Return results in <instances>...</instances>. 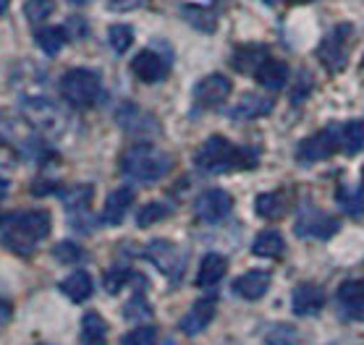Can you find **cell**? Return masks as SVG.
Instances as JSON below:
<instances>
[{
  "label": "cell",
  "mask_w": 364,
  "mask_h": 345,
  "mask_svg": "<svg viewBox=\"0 0 364 345\" xmlns=\"http://www.w3.org/2000/svg\"><path fill=\"white\" fill-rule=\"evenodd\" d=\"M34 42L40 45V50L45 55H58L63 45H66V32L60 26H45L34 34Z\"/></svg>",
  "instance_id": "cell-27"
},
{
  "label": "cell",
  "mask_w": 364,
  "mask_h": 345,
  "mask_svg": "<svg viewBox=\"0 0 364 345\" xmlns=\"http://www.w3.org/2000/svg\"><path fill=\"white\" fill-rule=\"evenodd\" d=\"M270 290V275L265 270H252V272H244L236 283H233V293L241 298H247V301H257V298H262Z\"/></svg>",
  "instance_id": "cell-16"
},
{
  "label": "cell",
  "mask_w": 364,
  "mask_h": 345,
  "mask_svg": "<svg viewBox=\"0 0 364 345\" xmlns=\"http://www.w3.org/2000/svg\"><path fill=\"white\" fill-rule=\"evenodd\" d=\"M286 251V241L278 230H262V233H257L255 243H252V254L255 256H262V259H275V256H283Z\"/></svg>",
  "instance_id": "cell-22"
},
{
  "label": "cell",
  "mask_w": 364,
  "mask_h": 345,
  "mask_svg": "<svg viewBox=\"0 0 364 345\" xmlns=\"http://www.w3.org/2000/svg\"><path fill=\"white\" fill-rule=\"evenodd\" d=\"M55 256H58V262L68 264V262H76V259H82V248L76 246L74 241H63L55 246Z\"/></svg>",
  "instance_id": "cell-37"
},
{
  "label": "cell",
  "mask_w": 364,
  "mask_h": 345,
  "mask_svg": "<svg viewBox=\"0 0 364 345\" xmlns=\"http://www.w3.org/2000/svg\"><path fill=\"white\" fill-rule=\"evenodd\" d=\"M60 290H63V296L71 298L74 304H84V301L92 296V278H90V272H84V270L71 272V275H68V278L60 283Z\"/></svg>",
  "instance_id": "cell-23"
},
{
  "label": "cell",
  "mask_w": 364,
  "mask_h": 345,
  "mask_svg": "<svg viewBox=\"0 0 364 345\" xmlns=\"http://www.w3.org/2000/svg\"><path fill=\"white\" fill-rule=\"evenodd\" d=\"M144 256H147L149 262L155 264L168 280H173V283L176 280H181L186 259H183V251L176 246L173 241H166V239L152 241V243L144 248Z\"/></svg>",
  "instance_id": "cell-5"
},
{
  "label": "cell",
  "mask_w": 364,
  "mask_h": 345,
  "mask_svg": "<svg viewBox=\"0 0 364 345\" xmlns=\"http://www.w3.org/2000/svg\"><path fill=\"white\" fill-rule=\"evenodd\" d=\"M362 189H364V168H362Z\"/></svg>",
  "instance_id": "cell-46"
},
{
  "label": "cell",
  "mask_w": 364,
  "mask_h": 345,
  "mask_svg": "<svg viewBox=\"0 0 364 345\" xmlns=\"http://www.w3.org/2000/svg\"><path fill=\"white\" fill-rule=\"evenodd\" d=\"M194 165L205 172H228V170H247L257 165V152L247 147H236L225 136H210L197 149Z\"/></svg>",
  "instance_id": "cell-2"
},
{
  "label": "cell",
  "mask_w": 364,
  "mask_h": 345,
  "mask_svg": "<svg viewBox=\"0 0 364 345\" xmlns=\"http://www.w3.org/2000/svg\"><path fill=\"white\" fill-rule=\"evenodd\" d=\"M338 147L343 149L346 155H356L359 149H364V124L362 121H348V124L341 128Z\"/></svg>",
  "instance_id": "cell-28"
},
{
  "label": "cell",
  "mask_w": 364,
  "mask_h": 345,
  "mask_svg": "<svg viewBox=\"0 0 364 345\" xmlns=\"http://www.w3.org/2000/svg\"><path fill=\"white\" fill-rule=\"evenodd\" d=\"M233 209V199L228 191L223 189H210L205 194H199L194 202V214L207 225H215V222L225 220Z\"/></svg>",
  "instance_id": "cell-7"
},
{
  "label": "cell",
  "mask_w": 364,
  "mask_h": 345,
  "mask_svg": "<svg viewBox=\"0 0 364 345\" xmlns=\"http://www.w3.org/2000/svg\"><path fill=\"white\" fill-rule=\"evenodd\" d=\"M336 149H338V136L333 133V128H325V131H317L315 136L301 141L296 157L299 163H320V160H328Z\"/></svg>",
  "instance_id": "cell-10"
},
{
  "label": "cell",
  "mask_w": 364,
  "mask_h": 345,
  "mask_svg": "<svg viewBox=\"0 0 364 345\" xmlns=\"http://www.w3.org/2000/svg\"><path fill=\"white\" fill-rule=\"evenodd\" d=\"M255 79L259 82V87H265V89H270V92H278L289 82V66H286L283 60H270V58H267L265 63L255 71Z\"/></svg>",
  "instance_id": "cell-21"
},
{
  "label": "cell",
  "mask_w": 364,
  "mask_h": 345,
  "mask_svg": "<svg viewBox=\"0 0 364 345\" xmlns=\"http://www.w3.org/2000/svg\"><path fill=\"white\" fill-rule=\"evenodd\" d=\"M9 189H11L9 178H0V202H3V199H6V194H9Z\"/></svg>",
  "instance_id": "cell-42"
},
{
  "label": "cell",
  "mask_w": 364,
  "mask_h": 345,
  "mask_svg": "<svg viewBox=\"0 0 364 345\" xmlns=\"http://www.w3.org/2000/svg\"><path fill=\"white\" fill-rule=\"evenodd\" d=\"M9 6H11V0H0V16L9 11Z\"/></svg>",
  "instance_id": "cell-44"
},
{
  "label": "cell",
  "mask_w": 364,
  "mask_h": 345,
  "mask_svg": "<svg viewBox=\"0 0 364 345\" xmlns=\"http://www.w3.org/2000/svg\"><path fill=\"white\" fill-rule=\"evenodd\" d=\"M270 3H289V6H301V3H312V0H270Z\"/></svg>",
  "instance_id": "cell-43"
},
{
  "label": "cell",
  "mask_w": 364,
  "mask_h": 345,
  "mask_svg": "<svg viewBox=\"0 0 364 345\" xmlns=\"http://www.w3.org/2000/svg\"><path fill=\"white\" fill-rule=\"evenodd\" d=\"M273 110V99L265 97V94H244L239 97V102L228 110L233 121H255V118H262Z\"/></svg>",
  "instance_id": "cell-15"
},
{
  "label": "cell",
  "mask_w": 364,
  "mask_h": 345,
  "mask_svg": "<svg viewBox=\"0 0 364 345\" xmlns=\"http://www.w3.org/2000/svg\"><path fill=\"white\" fill-rule=\"evenodd\" d=\"M24 113H26V121L42 131H55L60 128L63 124V115L60 110L50 99H42V97H34V99H24Z\"/></svg>",
  "instance_id": "cell-12"
},
{
  "label": "cell",
  "mask_w": 364,
  "mask_h": 345,
  "mask_svg": "<svg viewBox=\"0 0 364 345\" xmlns=\"http://www.w3.org/2000/svg\"><path fill=\"white\" fill-rule=\"evenodd\" d=\"M325 306V290L315 283H301L294 288V296H291V309L299 317H312V314L323 312Z\"/></svg>",
  "instance_id": "cell-14"
},
{
  "label": "cell",
  "mask_w": 364,
  "mask_h": 345,
  "mask_svg": "<svg viewBox=\"0 0 364 345\" xmlns=\"http://www.w3.org/2000/svg\"><path fill=\"white\" fill-rule=\"evenodd\" d=\"M108 343V324L97 312L84 314L82 319V345H105Z\"/></svg>",
  "instance_id": "cell-26"
},
{
  "label": "cell",
  "mask_w": 364,
  "mask_h": 345,
  "mask_svg": "<svg viewBox=\"0 0 364 345\" xmlns=\"http://www.w3.org/2000/svg\"><path fill=\"white\" fill-rule=\"evenodd\" d=\"M126 278H129V272H126V270L108 272V275H105V290H108V293H118V290L124 288Z\"/></svg>",
  "instance_id": "cell-39"
},
{
  "label": "cell",
  "mask_w": 364,
  "mask_h": 345,
  "mask_svg": "<svg viewBox=\"0 0 364 345\" xmlns=\"http://www.w3.org/2000/svg\"><path fill=\"white\" fill-rule=\"evenodd\" d=\"M90 199H92V186H74V189L66 194L63 204H66V209L71 214H84L87 212Z\"/></svg>",
  "instance_id": "cell-31"
},
{
  "label": "cell",
  "mask_w": 364,
  "mask_h": 345,
  "mask_svg": "<svg viewBox=\"0 0 364 345\" xmlns=\"http://www.w3.org/2000/svg\"><path fill=\"white\" fill-rule=\"evenodd\" d=\"M338 301L348 314L364 317V280H346L338 288Z\"/></svg>",
  "instance_id": "cell-24"
},
{
  "label": "cell",
  "mask_w": 364,
  "mask_h": 345,
  "mask_svg": "<svg viewBox=\"0 0 364 345\" xmlns=\"http://www.w3.org/2000/svg\"><path fill=\"white\" fill-rule=\"evenodd\" d=\"M134 42V29L126 24H116L108 29V45L113 53H126Z\"/></svg>",
  "instance_id": "cell-33"
},
{
  "label": "cell",
  "mask_w": 364,
  "mask_h": 345,
  "mask_svg": "<svg viewBox=\"0 0 364 345\" xmlns=\"http://www.w3.org/2000/svg\"><path fill=\"white\" fill-rule=\"evenodd\" d=\"M55 13V0H26L24 3V16L32 24H42Z\"/></svg>",
  "instance_id": "cell-30"
},
{
  "label": "cell",
  "mask_w": 364,
  "mask_h": 345,
  "mask_svg": "<svg viewBox=\"0 0 364 345\" xmlns=\"http://www.w3.org/2000/svg\"><path fill=\"white\" fill-rule=\"evenodd\" d=\"M132 74L144 84L163 82L168 76V60L158 50H141L132 60Z\"/></svg>",
  "instance_id": "cell-11"
},
{
  "label": "cell",
  "mask_w": 364,
  "mask_h": 345,
  "mask_svg": "<svg viewBox=\"0 0 364 345\" xmlns=\"http://www.w3.org/2000/svg\"><path fill=\"white\" fill-rule=\"evenodd\" d=\"M181 16L189 21L199 32H215L218 29V13L210 6H197V3H186L181 9Z\"/></svg>",
  "instance_id": "cell-25"
},
{
  "label": "cell",
  "mask_w": 364,
  "mask_h": 345,
  "mask_svg": "<svg viewBox=\"0 0 364 345\" xmlns=\"http://www.w3.org/2000/svg\"><path fill=\"white\" fill-rule=\"evenodd\" d=\"M118 124L129 133H152L158 131V121L149 113H144L139 105H124L118 110Z\"/></svg>",
  "instance_id": "cell-17"
},
{
  "label": "cell",
  "mask_w": 364,
  "mask_h": 345,
  "mask_svg": "<svg viewBox=\"0 0 364 345\" xmlns=\"http://www.w3.org/2000/svg\"><path fill=\"white\" fill-rule=\"evenodd\" d=\"M147 0H108V9L116 11V13H129V11L141 9Z\"/></svg>",
  "instance_id": "cell-40"
},
{
  "label": "cell",
  "mask_w": 364,
  "mask_h": 345,
  "mask_svg": "<svg viewBox=\"0 0 364 345\" xmlns=\"http://www.w3.org/2000/svg\"><path fill=\"white\" fill-rule=\"evenodd\" d=\"M338 197H341L338 202H341V207H343V209H348V212H354V214L364 212V197H362V194H351V191H341Z\"/></svg>",
  "instance_id": "cell-38"
},
{
  "label": "cell",
  "mask_w": 364,
  "mask_h": 345,
  "mask_svg": "<svg viewBox=\"0 0 364 345\" xmlns=\"http://www.w3.org/2000/svg\"><path fill=\"white\" fill-rule=\"evenodd\" d=\"M155 340H158V329L152 327V324H141V327H134L132 332H126L121 343L124 345H155Z\"/></svg>",
  "instance_id": "cell-34"
},
{
  "label": "cell",
  "mask_w": 364,
  "mask_h": 345,
  "mask_svg": "<svg viewBox=\"0 0 364 345\" xmlns=\"http://www.w3.org/2000/svg\"><path fill=\"white\" fill-rule=\"evenodd\" d=\"M11 314H14V309H11V304L9 301H3L0 298V329L9 324V319H11Z\"/></svg>",
  "instance_id": "cell-41"
},
{
  "label": "cell",
  "mask_w": 364,
  "mask_h": 345,
  "mask_svg": "<svg viewBox=\"0 0 364 345\" xmlns=\"http://www.w3.org/2000/svg\"><path fill=\"white\" fill-rule=\"evenodd\" d=\"M255 212L265 220H275L278 214L283 212V197L275 194V191H267V194H259L255 199Z\"/></svg>",
  "instance_id": "cell-29"
},
{
  "label": "cell",
  "mask_w": 364,
  "mask_h": 345,
  "mask_svg": "<svg viewBox=\"0 0 364 345\" xmlns=\"http://www.w3.org/2000/svg\"><path fill=\"white\" fill-rule=\"evenodd\" d=\"M265 60H267V50L262 48V45L249 42V45H239V48L233 50L231 66L236 68L239 74H255Z\"/></svg>",
  "instance_id": "cell-18"
},
{
  "label": "cell",
  "mask_w": 364,
  "mask_h": 345,
  "mask_svg": "<svg viewBox=\"0 0 364 345\" xmlns=\"http://www.w3.org/2000/svg\"><path fill=\"white\" fill-rule=\"evenodd\" d=\"M168 212H171V207L163 204V202H149L139 209L136 214V222H139V228H149V225H155V222L166 220Z\"/></svg>",
  "instance_id": "cell-32"
},
{
  "label": "cell",
  "mask_w": 364,
  "mask_h": 345,
  "mask_svg": "<svg viewBox=\"0 0 364 345\" xmlns=\"http://www.w3.org/2000/svg\"><path fill=\"white\" fill-rule=\"evenodd\" d=\"M134 204V191L129 186L124 189H116L105 202V209H102V222L105 225H121L126 217V212L132 209Z\"/></svg>",
  "instance_id": "cell-20"
},
{
  "label": "cell",
  "mask_w": 364,
  "mask_h": 345,
  "mask_svg": "<svg viewBox=\"0 0 364 345\" xmlns=\"http://www.w3.org/2000/svg\"><path fill=\"white\" fill-rule=\"evenodd\" d=\"M71 3H74V6H87L90 0H71Z\"/></svg>",
  "instance_id": "cell-45"
},
{
  "label": "cell",
  "mask_w": 364,
  "mask_h": 345,
  "mask_svg": "<svg viewBox=\"0 0 364 345\" xmlns=\"http://www.w3.org/2000/svg\"><path fill=\"white\" fill-rule=\"evenodd\" d=\"M171 155L163 152V149L152 147V144H134L124 152L121 157V170L134 178V181H141V183H152V181H160L168 170H171Z\"/></svg>",
  "instance_id": "cell-3"
},
{
  "label": "cell",
  "mask_w": 364,
  "mask_h": 345,
  "mask_svg": "<svg viewBox=\"0 0 364 345\" xmlns=\"http://www.w3.org/2000/svg\"><path fill=\"white\" fill-rule=\"evenodd\" d=\"M348 34H351V26L341 24L336 26L328 37L323 40V48L317 50V58L323 60V66L331 71V74H338L343 71L348 63Z\"/></svg>",
  "instance_id": "cell-6"
},
{
  "label": "cell",
  "mask_w": 364,
  "mask_h": 345,
  "mask_svg": "<svg viewBox=\"0 0 364 345\" xmlns=\"http://www.w3.org/2000/svg\"><path fill=\"white\" fill-rule=\"evenodd\" d=\"M231 97V79L223 74H210L194 87V102L202 110H213L220 107L225 99Z\"/></svg>",
  "instance_id": "cell-8"
},
{
  "label": "cell",
  "mask_w": 364,
  "mask_h": 345,
  "mask_svg": "<svg viewBox=\"0 0 364 345\" xmlns=\"http://www.w3.org/2000/svg\"><path fill=\"white\" fill-rule=\"evenodd\" d=\"M294 233L301 239H331L333 233H338V220L331 214L317 212V209H306L299 214Z\"/></svg>",
  "instance_id": "cell-9"
},
{
  "label": "cell",
  "mask_w": 364,
  "mask_h": 345,
  "mask_svg": "<svg viewBox=\"0 0 364 345\" xmlns=\"http://www.w3.org/2000/svg\"><path fill=\"white\" fill-rule=\"evenodd\" d=\"M126 314V319H134V322H139V319H149V314H152V309L147 306V301L141 296H134L132 301H129V306L124 309Z\"/></svg>",
  "instance_id": "cell-35"
},
{
  "label": "cell",
  "mask_w": 364,
  "mask_h": 345,
  "mask_svg": "<svg viewBox=\"0 0 364 345\" xmlns=\"http://www.w3.org/2000/svg\"><path fill=\"white\" fill-rule=\"evenodd\" d=\"M53 230V217L45 209H14L0 214V241L14 254H32L34 246Z\"/></svg>",
  "instance_id": "cell-1"
},
{
  "label": "cell",
  "mask_w": 364,
  "mask_h": 345,
  "mask_svg": "<svg viewBox=\"0 0 364 345\" xmlns=\"http://www.w3.org/2000/svg\"><path fill=\"white\" fill-rule=\"evenodd\" d=\"M60 94L71 107H90L100 97V76L90 68H71L60 79Z\"/></svg>",
  "instance_id": "cell-4"
},
{
  "label": "cell",
  "mask_w": 364,
  "mask_h": 345,
  "mask_svg": "<svg viewBox=\"0 0 364 345\" xmlns=\"http://www.w3.org/2000/svg\"><path fill=\"white\" fill-rule=\"evenodd\" d=\"M267 343L270 345H296V332L286 324H278V327L267 335Z\"/></svg>",
  "instance_id": "cell-36"
},
{
  "label": "cell",
  "mask_w": 364,
  "mask_h": 345,
  "mask_svg": "<svg viewBox=\"0 0 364 345\" xmlns=\"http://www.w3.org/2000/svg\"><path fill=\"white\" fill-rule=\"evenodd\" d=\"M215 312H218V304L215 298H199V301H194V306H191L189 312L183 314L181 322H178V329H181L183 335H199L202 329H207V324L215 319Z\"/></svg>",
  "instance_id": "cell-13"
},
{
  "label": "cell",
  "mask_w": 364,
  "mask_h": 345,
  "mask_svg": "<svg viewBox=\"0 0 364 345\" xmlns=\"http://www.w3.org/2000/svg\"><path fill=\"white\" fill-rule=\"evenodd\" d=\"M225 272H228V262H225V256L218 254V251H210V254H205L202 256V262H199L197 285H202V288L218 285V283L225 278Z\"/></svg>",
  "instance_id": "cell-19"
}]
</instances>
